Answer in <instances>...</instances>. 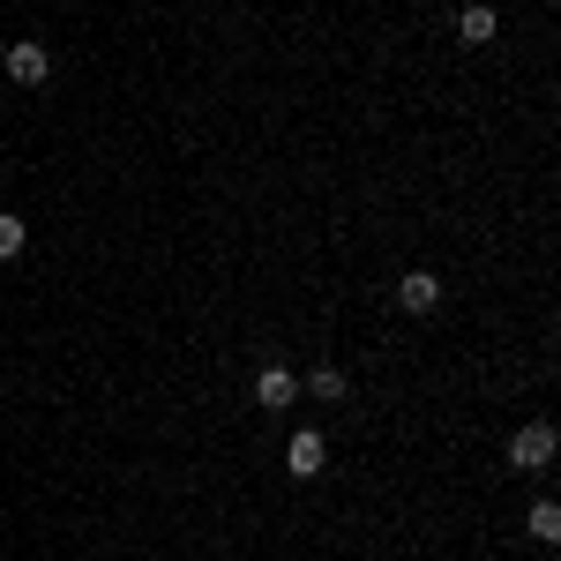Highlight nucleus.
<instances>
[{
    "mask_svg": "<svg viewBox=\"0 0 561 561\" xmlns=\"http://www.w3.org/2000/svg\"><path fill=\"white\" fill-rule=\"evenodd\" d=\"M524 531H531L539 547H554V539H561V510H554V502H531V510H524Z\"/></svg>",
    "mask_w": 561,
    "mask_h": 561,
    "instance_id": "7",
    "label": "nucleus"
},
{
    "mask_svg": "<svg viewBox=\"0 0 561 561\" xmlns=\"http://www.w3.org/2000/svg\"><path fill=\"white\" fill-rule=\"evenodd\" d=\"M0 68H8L23 90H38L45 76H53V53H45L38 38H23V45H8V53H0Z\"/></svg>",
    "mask_w": 561,
    "mask_h": 561,
    "instance_id": "3",
    "label": "nucleus"
},
{
    "mask_svg": "<svg viewBox=\"0 0 561 561\" xmlns=\"http://www.w3.org/2000/svg\"><path fill=\"white\" fill-rule=\"evenodd\" d=\"M397 307H404V314H434V307H442V277H434V270H404V277H397Z\"/></svg>",
    "mask_w": 561,
    "mask_h": 561,
    "instance_id": "4",
    "label": "nucleus"
},
{
    "mask_svg": "<svg viewBox=\"0 0 561 561\" xmlns=\"http://www.w3.org/2000/svg\"><path fill=\"white\" fill-rule=\"evenodd\" d=\"M345 367H314V375H307V397H322V404H345Z\"/></svg>",
    "mask_w": 561,
    "mask_h": 561,
    "instance_id": "8",
    "label": "nucleus"
},
{
    "mask_svg": "<svg viewBox=\"0 0 561 561\" xmlns=\"http://www.w3.org/2000/svg\"><path fill=\"white\" fill-rule=\"evenodd\" d=\"M494 31H502L494 8H457V38L465 45H494Z\"/></svg>",
    "mask_w": 561,
    "mask_h": 561,
    "instance_id": "6",
    "label": "nucleus"
},
{
    "mask_svg": "<svg viewBox=\"0 0 561 561\" xmlns=\"http://www.w3.org/2000/svg\"><path fill=\"white\" fill-rule=\"evenodd\" d=\"M285 472H293V479H322V472H330V442H322L314 427H300L293 442H285Z\"/></svg>",
    "mask_w": 561,
    "mask_h": 561,
    "instance_id": "2",
    "label": "nucleus"
},
{
    "mask_svg": "<svg viewBox=\"0 0 561 561\" xmlns=\"http://www.w3.org/2000/svg\"><path fill=\"white\" fill-rule=\"evenodd\" d=\"M23 240H31V232H23V217H15V210H0V262H15V255H23Z\"/></svg>",
    "mask_w": 561,
    "mask_h": 561,
    "instance_id": "9",
    "label": "nucleus"
},
{
    "mask_svg": "<svg viewBox=\"0 0 561 561\" xmlns=\"http://www.w3.org/2000/svg\"><path fill=\"white\" fill-rule=\"evenodd\" d=\"M293 397H300V375H293V367H262L255 375V404L262 412H285Z\"/></svg>",
    "mask_w": 561,
    "mask_h": 561,
    "instance_id": "5",
    "label": "nucleus"
},
{
    "mask_svg": "<svg viewBox=\"0 0 561 561\" xmlns=\"http://www.w3.org/2000/svg\"><path fill=\"white\" fill-rule=\"evenodd\" d=\"M554 449H561V434L547 427V420H531V427L510 434V465H517V472H547V465H554Z\"/></svg>",
    "mask_w": 561,
    "mask_h": 561,
    "instance_id": "1",
    "label": "nucleus"
}]
</instances>
